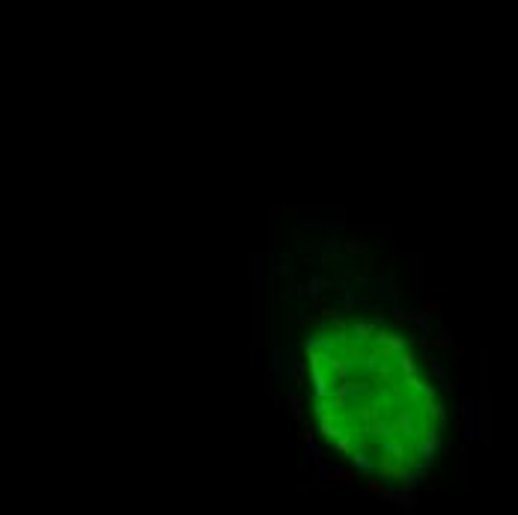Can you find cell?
I'll return each mask as SVG.
<instances>
[{
    "label": "cell",
    "mask_w": 518,
    "mask_h": 515,
    "mask_svg": "<svg viewBox=\"0 0 518 515\" xmlns=\"http://www.w3.org/2000/svg\"><path fill=\"white\" fill-rule=\"evenodd\" d=\"M319 432L361 474L414 483L435 462L444 406L420 354L378 319H331L307 337Z\"/></svg>",
    "instance_id": "obj_1"
}]
</instances>
